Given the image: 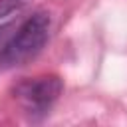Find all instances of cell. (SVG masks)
Listing matches in <instances>:
<instances>
[{"label":"cell","mask_w":127,"mask_h":127,"mask_svg":"<svg viewBox=\"0 0 127 127\" xmlns=\"http://www.w3.org/2000/svg\"><path fill=\"white\" fill-rule=\"evenodd\" d=\"M50 36V16L46 12H36L24 22L18 24V30L12 38L8 54L2 65H20L26 60L34 58Z\"/></svg>","instance_id":"cell-1"},{"label":"cell","mask_w":127,"mask_h":127,"mask_svg":"<svg viewBox=\"0 0 127 127\" xmlns=\"http://www.w3.org/2000/svg\"><path fill=\"white\" fill-rule=\"evenodd\" d=\"M64 83L58 75H42L34 79H24L16 85V99L30 113H46L52 103L60 97Z\"/></svg>","instance_id":"cell-2"},{"label":"cell","mask_w":127,"mask_h":127,"mask_svg":"<svg viewBox=\"0 0 127 127\" xmlns=\"http://www.w3.org/2000/svg\"><path fill=\"white\" fill-rule=\"evenodd\" d=\"M18 24L20 22H6L0 26V65L4 64V58L8 54V48L12 44V38L18 30Z\"/></svg>","instance_id":"cell-3"},{"label":"cell","mask_w":127,"mask_h":127,"mask_svg":"<svg viewBox=\"0 0 127 127\" xmlns=\"http://www.w3.org/2000/svg\"><path fill=\"white\" fill-rule=\"evenodd\" d=\"M28 4H30V0H0V20L12 16L14 12H20Z\"/></svg>","instance_id":"cell-4"}]
</instances>
